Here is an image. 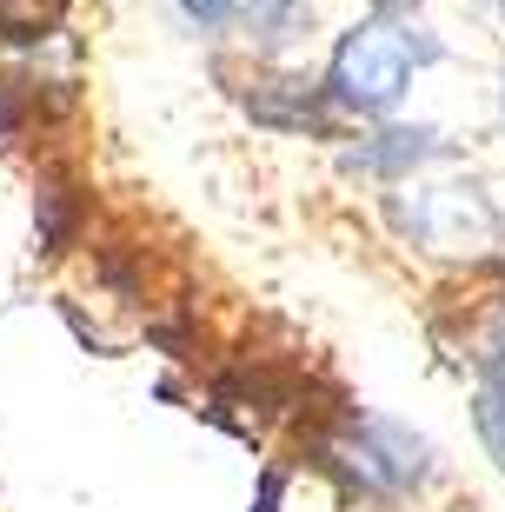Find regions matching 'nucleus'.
I'll return each mask as SVG.
<instances>
[{"instance_id": "39448f33", "label": "nucleus", "mask_w": 505, "mask_h": 512, "mask_svg": "<svg viewBox=\"0 0 505 512\" xmlns=\"http://www.w3.org/2000/svg\"><path fill=\"white\" fill-rule=\"evenodd\" d=\"M67 0H0V40H47Z\"/></svg>"}, {"instance_id": "423d86ee", "label": "nucleus", "mask_w": 505, "mask_h": 512, "mask_svg": "<svg viewBox=\"0 0 505 512\" xmlns=\"http://www.w3.org/2000/svg\"><path fill=\"white\" fill-rule=\"evenodd\" d=\"M300 14H306V0H240V20L253 40H293Z\"/></svg>"}, {"instance_id": "1a4fd4ad", "label": "nucleus", "mask_w": 505, "mask_h": 512, "mask_svg": "<svg viewBox=\"0 0 505 512\" xmlns=\"http://www.w3.org/2000/svg\"><path fill=\"white\" fill-rule=\"evenodd\" d=\"M180 14H187L193 27H206V34H220L226 20L240 14V0H180Z\"/></svg>"}, {"instance_id": "0eeeda50", "label": "nucleus", "mask_w": 505, "mask_h": 512, "mask_svg": "<svg viewBox=\"0 0 505 512\" xmlns=\"http://www.w3.org/2000/svg\"><path fill=\"white\" fill-rule=\"evenodd\" d=\"M472 366L486 373V386H505V300L492 306L479 333H472Z\"/></svg>"}, {"instance_id": "f257e3e1", "label": "nucleus", "mask_w": 505, "mask_h": 512, "mask_svg": "<svg viewBox=\"0 0 505 512\" xmlns=\"http://www.w3.org/2000/svg\"><path fill=\"white\" fill-rule=\"evenodd\" d=\"M439 54V40H426L419 27H399V20H359L353 34L333 47V67H326V100L346 107L359 120H386L406 100L412 67Z\"/></svg>"}, {"instance_id": "6e6552de", "label": "nucleus", "mask_w": 505, "mask_h": 512, "mask_svg": "<svg viewBox=\"0 0 505 512\" xmlns=\"http://www.w3.org/2000/svg\"><path fill=\"white\" fill-rule=\"evenodd\" d=\"M472 426H479V446L492 453V466L505 473V386H486L472 399Z\"/></svg>"}, {"instance_id": "9d476101", "label": "nucleus", "mask_w": 505, "mask_h": 512, "mask_svg": "<svg viewBox=\"0 0 505 512\" xmlns=\"http://www.w3.org/2000/svg\"><path fill=\"white\" fill-rule=\"evenodd\" d=\"M373 7H386V14H406V7H419V0H373Z\"/></svg>"}, {"instance_id": "f03ea898", "label": "nucleus", "mask_w": 505, "mask_h": 512, "mask_svg": "<svg viewBox=\"0 0 505 512\" xmlns=\"http://www.w3.org/2000/svg\"><path fill=\"white\" fill-rule=\"evenodd\" d=\"M326 459L373 499H399L426 479V439L406 433L399 419H379V413L346 419V426L326 439Z\"/></svg>"}, {"instance_id": "7ed1b4c3", "label": "nucleus", "mask_w": 505, "mask_h": 512, "mask_svg": "<svg viewBox=\"0 0 505 512\" xmlns=\"http://www.w3.org/2000/svg\"><path fill=\"white\" fill-rule=\"evenodd\" d=\"M432 153H439V133H432V127H386V133H373V140H359V147L346 153V167L406 180L412 167H426Z\"/></svg>"}, {"instance_id": "20e7f679", "label": "nucleus", "mask_w": 505, "mask_h": 512, "mask_svg": "<svg viewBox=\"0 0 505 512\" xmlns=\"http://www.w3.org/2000/svg\"><path fill=\"white\" fill-rule=\"evenodd\" d=\"M246 107L266 120V127H326V94H313L306 80H253V94H246Z\"/></svg>"}]
</instances>
